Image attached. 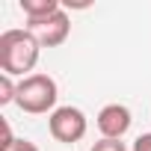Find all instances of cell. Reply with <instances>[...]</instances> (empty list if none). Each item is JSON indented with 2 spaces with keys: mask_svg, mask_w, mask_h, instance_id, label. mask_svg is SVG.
Listing matches in <instances>:
<instances>
[{
  "mask_svg": "<svg viewBox=\"0 0 151 151\" xmlns=\"http://www.w3.org/2000/svg\"><path fill=\"white\" fill-rule=\"evenodd\" d=\"M42 53L39 39L24 27V30H3L0 33V71L9 77H30Z\"/></svg>",
  "mask_w": 151,
  "mask_h": 151,
  "instance_id": "6da1fadb",
  "label": "cell"
},
{
  "mask_svg": "<svg viewBox=\"0 0 151 151\" xmlns=\"http://www.w3.org/2000/svg\"><path fill=\"white\" fill-rule=\"evenodd\" d=\"M56 98H59V89L50 74H30L18 83L15 104L30 116H45V113L56 110Z\"/></svg>",
  "mask_w": 151,
  "mask_h": 151,
  "instance_id": "7a4b0ae2",
  "label": "cell"
},
{
  "mask_svg": "<svg viewBox=\"0 0 151 151\" xmlns=\"http://www.w3.org/2000/svg\"><path fill=\"white\" fill-rule=\"evenodd\" d=\"M47 130L56 142H65V145H74L80 142L89 130V122L83 116V110L77 107H56L50 116H47Z\"/></svg>",
  "mask_w": 151,
  "mask_h": 151,
  "instance_id": "3957f363",
  "label": "cell"
},
{
  "mask_svg": "<svg viewBox=\"0 0 151 151\" xmlns=\"http://www.w3.org/2000/svg\"><path fill=\"white\" fill-rule=\"evenodd\" d=\"M27 30L39 39L42 47H59V45L68 39V33H71V18L65 15V9H59V12H53V15H47V18H33V21H27Z\"/></svg>",
  "mask_w": 151,
  "mask_h": 151,
  "instance_id": "277c9868",
  "label": "cell"
},
{
  "mask_svg": "<svg viewBox=\"0 0 151 151\" xmlns=\"http://www.w3.org/2000/svg\"><path fill=\"white\" fill-rule=\"evenodd\" d=\"M130 122L133 119H130V110L124 104H107V107H101V113L95 119L101 139H122L130 130Z\"/></svg>",
  "mask_w": 151,
  "mask_h": 151,
  "instance_id": "5b68a950",
  "label": "cell"
},
{
  "mask_svg": "<svg viewBox=\"0 0 151 151\" xmlns=\"http://www.w3.org/2000/svg\"><path fill=\"white\" fill-rule=\"evenodd\" d=\"M18 6H21V12L27 15V21H33V18H47V15H53V12L62 9L59 0H21Z\"/></svg>",
  "mask_w": 151,
  "mask_h": 151,
  "instance_id": "8992f818",
  "label": "cell"
},
{
  "mask_svg": "<svg viewBox=\"0 0 151 151\" xmlns=\"http://www.w3.org/2000/svg\"><path fill=\"white\" fill-rule=\"evenodd\" d=\"M15 98H18V83H12V77L9 74H0V104H15Z\"/></svg>",
  "mask_w": 151,
  "mask_h": 151,
  "instance_id": "52a82bcc",
  "label": "cell"
},
{
  "mask_svg": "<svg viewBox=\"0 0 151 151\" xmlns=\"http://www.w3.org/2000/svg\"><path fill=\"white\" fill-rule=\"evenodd\" d=\"M89 151H127V145L122 139H98Z\"/></svg>",
  "mask_w": 151,
  "mask_h": 151,
  "instance_id": "ba28073f",
  "label": "cell"
},
{
  "mask_svg": "<svg viewBox=\"0 0 151 151\" xmlns=\"http://www.w3.org/2000/svg\"><path fill=\"white\" fill-rule=\"evenodd\" d=\"M0 151H39V145L30 142V139H12L9 145H3Z\"/></svg>",
  "mask_w": 151,
  "mask_h": 151,
  "instance_id": "9c48e42d",
  "label": "cell"
},
{
  "mask_svg": "<svg viewBox=\"0 0 151 151\" xmlns=\"http://www.w3.org/2000/svg\"><path fill=\"white\" fill-rule=\"evenodd\" d=\"M133 151H151V133H142L133 139Z\"/></svg>",
  "mask_w": 151,
  "mask_h": 151,
  "instance_id": "30bf717a",
  "label": "cell"
}]
</instances>
